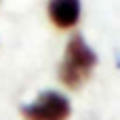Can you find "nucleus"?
I'll return each mask as SVG.
<instances>
[{
    "mask_svg": "<svg viewBox=\"0 0 120 120\" xmlns=\"http://www.w3.org/2000/svg\"><path fill=\"white\" fill-rule=\"evenodd\" d=\"M99 63L97 51L82 34H72L65 42L63 57L57 65V78L65 89H80L95 72Z\"/></svg>",
    "mask_w": 120,
    "mask_h": 120,
    "instance_id": "f257e3e1",
    "label": "nucleus"
},
{
    "mask_svg": "<svg viewBox=\"0 0 120 120\" xmlns=\"http://www.w3.org/2000/svg\"><path fill=\"white\" fill-rule=\"evenodd\" d=\"M0 2H2V0H0Z\"/></svg>",
    "mask_w": 120,
    "mask_h": 120,
    "instance_id": "39448f33",
    "label": "nucleus"
},
{
    "mask_svg": "<svg viewBox=\"0 0 120 120\" xmlns=\"http://www.w3.org/2000/svg\"><path fill=\"white\" fill-rule=\"evenodd\" d=\"M19 116L23 120H70L72 101L65 93L46 89L40 91L32 101L19 108Z\"/></svg>",
    "mask_w": 120,
    "mask_h": 120,
    "instance_id": "f03ea898",
    "label": "nucleus"
},
{
    "mask_svg": "<svg viewBox=\"0 0 120 120\" xmlns=\"http://www.w3.org/2000/svg\"><path fill=\"white\" fill-rule=\"evenodd\" d=\"M116 65H118V70H120V51H116Z\"/></svg>",
    "mask_w": 120,
    "mask_h": 120,
    "instance_id": "20e7f679",
    "label": "nucleus"
},
{
    "mask_svg": "<svg viewBox=\"0 0 120 120\" xmlns=\"http://www.w3.org/2000/svg\"><path fill=\"white\" fill-rule=\"evenodd\" d=\"M46 17L57 30L70 32L82 19V0H49Z\"/></svg>",
    "mask_w": 120,
    "mask_h": 120,
    "instance_id": "7ed1b4c3",
    "label": "nucleus"
}]
</instances>
